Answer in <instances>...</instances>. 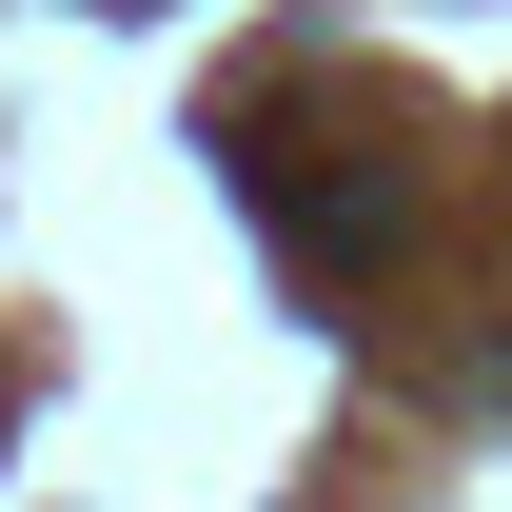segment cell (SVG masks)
<instances>
[{
  "instance_id": "1",
  "label": "cell",
  "mask_w": 512,
  "mask_h": 512,
  "mask_svg": "<svg viewBox=\"0 0 512 512\" xmlns=\"http://www.w3.org/2000/svg\"><path fill=\"white\" fill-rule=\"evenodd\" d=\"M237 197L276 217V256H296L316 296H355V276L414 237V178H394V158H355V138H296V119H276V138H237Z\"/></svg>"
}]
</instances>
